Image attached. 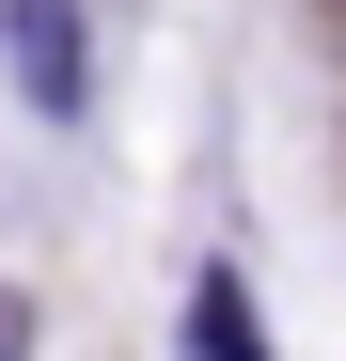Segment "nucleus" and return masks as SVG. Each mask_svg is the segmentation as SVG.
<instances>
[{"label": "nucleus", "mask_w": 346, "mask_h": 361, "mask_svg": "<svg viewBox=\"0 0 346 361\" xmlns=\"http://www.w3.org/2000/svg\"><path fill=\"white\" fill-rule=\"evenodd\" d=\"M189 361H268V330H252V283H237V267H205V283H189Z\"/></svg>", "instance_id": "obj_2"}, {"label": "nucleus", "mask_w": 346, "mask_h": 361, "mask_svg": "<svg viewBox=\"0 0 346 361\" xmlns=\"http://www.w3.org/2000/svg\"><path fill=\"white\" fill-rule=\"evenodd\" d=\"M0 63H16V94L47 110V126H79V94H95V47H79V0H0Z\"/></svg>", "instance_id": "obj_1"}, {"label": "nucleus", "mask_w": 346, "mask_h": 361, "mask_svg": "<svg viewBox=\"0 0 346 361\" xmlns=\"http://www.w3.org/2000/svg\"><path fill=\"white\" fill-rule=\"evenodd\" d=\"M0 361H32V298L16 283H0Z\"/></svg>", "instance_id": "obj_3"}]
</instances>
